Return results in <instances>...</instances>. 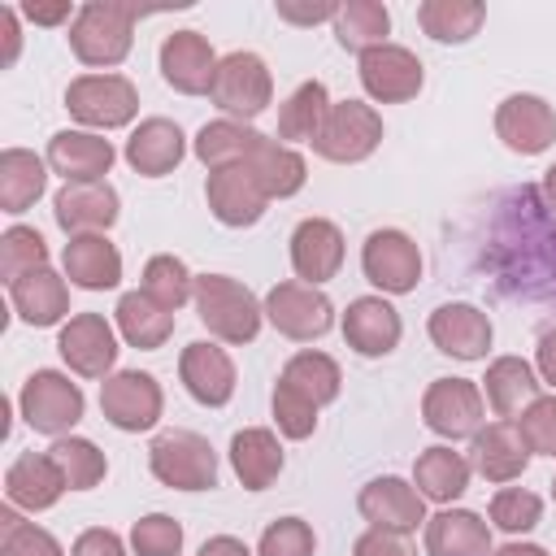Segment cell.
I'll return each mask as SVG.
<instances>
[{
	"label": "cell",
	"instance_id": "cell-56",
	"mask_svg": "<svg viewBox=\"0 0 556 556\" xmlns=\"http://www.w3.org/2000/svg\"><path fill=\"white\" fill-rule=\"evenodd\" d=\"M0 30H4V43H9V52H4V65L17 56V17H13V9H0Z\"/></svg>",
	"mask_w": 556,
	"mask_h": 556
},
{
	"label": "cell",
	"instance_id": "cell-2",
	"mask_svg": "<svg viewBox=\"0 0 556 556\" xmlns=\"http://www.w3.org/2000/svg\"><path fill=\"white\" fill-rule=\"evenodd\" d=\"M135 9H122V4H87L78 9V22L70 30V43L74 52L87 61V65H113L130 52V30H135Z\"/></svg>",
	"mask_w": 556,
	"mask_h": 556
},
{
	"label": "cell",
	"instance_id": "cell-52",
	"mask_svg": "<svg viewBox=\"0 0 556 556\" xmlns=\"http://www.w3.org/2000/svg\"><path fill=\"white\" fill-rule=\"evenodd\" d=\"M74 556H122V543H117V534H109V530H87V534L78 539Z\"/></svg>",
	"mask_w": 556,
	"mask_h": 556
},
{
	"label": "cell",
	"instance_id": "cell-30",
	"mask_svg": "<svg viewBox=\"0 0 556 556\" xmlns=\"http://www.w3.org/2000/svg\"><path fill=\"white\" fill-rule=\"evenodd\" d=\"M230 460H235L243 486H252V491L269 486V478L282 469V452H278V443L269 439V430H243V434H235Z\"/></svg>",
	"mask_w": 556,
	"mask_h": 556
},
{
	"label": "cell",
	"instance_id": "cell-21",
	"mask_svg": "<svg viewBox=\"0 0 556 556\" xmlns=\"http://www.w3.org/2000/svg\"><path fill=\"white\" fill-rule=\"evenodd\" d=\"M291 261H295L300 278H308V282L330 278V274L339 269V261H343V239H339V230H334L330 222H321V217L300 222V230H295V239H291Z\"/></svg>",
	"mask_w": 556,
	"mask_h": 556
},
{
	"label": "cell",
	"instance_id": "cell-8",
	"mask_svg": "<svg viewBox=\"0 0 556 556\" xmlns=\"http://www.w3.org/2000/svg\"><path fill=\"white\" fill-rule=\"evenodd\" d=\"M22 408H26V421L43 434H56L65 426H74L83 417V395L74 382H65L61 374H35L22 391Z\"/></svg>",
	"mask_w": 556,
	"mask_h": 556
},
{
	"label": "cell",
	"instance_id": "cell-9",
	"mask_svg": "<svg viewBox=\"0 0 556 556\" xmlns=\"http://www.w3.org/2000/svg\"><path fill=\"white\" fill-rule=\"evenodd\" d=\"M365 274H369V282H378L382 291H408V287L417 282V274H421V256H417V248H413L408 235H400V230H378V235H369V243H365Z\"/></svg>",
	"mask_w": 556,
	"mask_h": 556
},
{
	"label": "cell",
	"instance_id": "cell-54",
	"mask_svg": "<svg viewBox=\"0 0 556 556\" xmlns=\"http://www.w3.org/2000/svg\"><path fill=\"white\" fill-rule=\"evenodd\" d=\"M26 17L30 22H43V26H56L70 17V4H26Z\"/></svg>",
	"mask_w": 556,
	"mask_h": 556
},
{
	"label": "cell",
	"instance_id": "cell-26",
	"mask_svg": "<svg viewBox=\"0 0 556 556\" xmlns=\"http://www.w3.org/2000/svg\"><path fill=\"white\" fill-rule=\"evenodd\" d=\"M526 456H530L526 452V439H521V430L513 421H500V426H491V430H482L473 439V465L486 478H495V482L521 473L526 469Z\"/></svg>",
	"mask_w": 556,
	"mask_h": 556
},
{
	"label": "cell",
	"instance_id": "cell-48",
	"mask_svg": "<svg viewBox=\"0 0 556 556\" xmlns=\"http://www.w3.org/2000/svg\"><path fill=\"white\" fill-rule=\"evenodd\" d=\"M4 556H61V547L52 534L22 526L13 513H4Z\"/></svg>",
	"mask_w": 556,
	"mask_h": 556
},
{
	"label": "cell",
	"instance_id": "cell-17",
	"mask_svg": "<svg viewBox=\"0 0 556 556\" xmlns=\"http://www.w3.org/2000/svg\"><path fill=\"white\" fill-rule=\"evenodd\" d=\"M361 513L391 534H408L421 521V495L413 486H404L400 478H378L361 491Z\"/></svg>",
	"mask_w": 556,
	"mask_h": 556
},
{
	"label": "cell",
	"instance_id": "cell-44",
	"mask_svg": "<svg viewBox=\"0 0 556 556\" xmlns=\"http://www.w3.org/2000/svg\"><path fill=\"white\" fill-rule=\"evenodd\" d=\"M43 256H48V248H43V239H39L35 230L13 226V230L4 235V274H9V282L26 278V274H35V269H43Z\"/></svg>",
	"mask_w": 556,
	"mask_h": 556
},
{
	"label": "cell",
	"instance_id": "cell-36",
	"mask_svg": "<svg viewBox=\"0 0 556 556\" xmlns=\"http://www.w3.org/2000/svg\"><path fill=\"white\" fill-rule=\"evenodd\" d=\"M261 139H265V135L243 130V126H235V122H213V126H204V130H200L195 152H200V161H208V165H222V169H226L230 161L252 156V152L261 148Z\"/></svg>",
	"mask_w": 556,
	"mask_h": 556
},
{
	"label": "cell",
	"instance_id": "cell-15",
	"mask_svg": "<svg viewBox=\"0 0 556 556\" xmlns=\"http://www.w3.org/2000/svg\"><path fill=\"white\" fill-rule=\"evenodd\" d=\"M426 421H430V430L452 434V439L456 434H473L478 421H482V400H478V391L469 382L439 378L430 387V395H426Z\"/></svg>",
	"mask_w": 556,
	"mask_h": 556
},
{
	"label": "cell",
	"instance_id": "cell-27",
	"mask_svg": "<svg viewBox=\"0 0 556 556\" xmlns=\"http://www.w3.org/2000/svg\"><path fill=\"white\" fill-rule=\"evenodd\" d=\"M65 269H70V278H74L78 287H91V291L113 287V282L122 278V261H117L113 243H104L100 235H78V239H70V248H65Z\"/></svg>",
	"mask_w": 556,
	"mask_h": 556
},
{
	"label": "cell",
	"instance_id": "cell-1",
	"mask_svg": "<svg viewBox=\"0 0 556 556\" xmlns=\"http://www.w3.org/2000/svg\"><path fill=\"white\" fill-rule=\"evenodd\" d=\"M482 269L500 295L556 308V204L543 187L521 182L495 195L482 235Z\"/></svg>",
	"mask_w": 556,
	"mask_h": 556
},
{
	"label": "cell",
	"instance_id": "cell-16",
	"mask_svg": "<svg viewBox=\"0 0 556 556\" xmlns=\"http://www.w3.org/2000/svg\"><path fill=\"white\" fill-rule=\"evenodd\" d=\"M430 339L439 343V352L460 356V361H473L491 343V321L478 308H469V304H443L430 317Z\"/></svg>",
	"mask_w": 556,
	"mask_h": 556
},
{
	"label": "cell",
	"instance_id": "cell-14",
	"mask_svg": "<svg viewBox=\"0 0 556 556\" xmlns=\"http://www.w3.org/2000/svg\"><path fill=\"white\" fill-rule=\"evenodd\" d=\"M269 317L291 339H313V334H326L330 330V304H326V295H317L308 287H295V282H282V287L269 291Z\"/></svg>",
	"mask_w": 556,
	"mask_h": 556
},
{
	"label": "cell",
	"instance_id": "cell-41",
	"mask_svg": "<svg viewBox=\"0 0 556 556\" xmlns=\"http://www.w3.org/2000/svg\"><path fill=\"white\" fill-rule=\"evenodd\" d=\"M326 113H330V109H326V87H321V83H304V87L282 104L278 130H282V139H317Z\"/></svg>",
	"mask_w": 556,
	"mask_h": 556
},
{
	"label": "cell",
	"instance_id": "cell-24",
	"mask_svg": "<svg viewBox=\"0 0 556 556\" xmlns=\"http://www.w3.org/2000/svg\"><path fill=\"white\" fill-rule=\"evenodd\" d=\"M48 161L70 178V182H100V174L113 161V148L96 135H78V130H61L48 148Z\"/></svg>",
	"mask_w": 556,
	"mask_h": 556
},
{
	"label": "cell",
	"instance_id": "cell-29",
	"mask_svg": "<svg viewBox=\"0 0 556 556\" xmlns=\"http://www.w3.org/2000/svg\"><path fill=\"white\" fill-rule=\"evenodd\" d=\"M430 556H486V526L473 513H439L426 530Z\"/></svg>",
	"mask_w": 556,
	"mask_h": 556
},
{
	"label": "cell",
	"instance_id": "cell-7",
	"mask_svg": "<svg viewBox=\"0 0 556 556\" xmlns=\"http://www.w3.org/2000/svg\"><path fill=\"white\" fill-rule=\"evenodd\" d=\"M65 104L74 117H83L91 126H122L135 113V87L117 74H87V78L70 83Z\"/></svg>",
	"mask_w": 556,
	"mask_h": 556
},
{
	"label": "cell",
	"instance_id": "cell-46",
	"mask_svg": "<svg viewBox=\"0 0 556 556\" xmlns=\"http://www.w3.org/2000/svg\"><path fill=\"white\" fill-rule=\"evenodd\" d=\"M308 552H313V530L300 517L274 521L261 539V556H308Z\"/></svg>",
	"mask_w": 556,
	"mask_h": 556
},
{
	"label": "cell",
	"instance_id": "cell-22",
	"mask_svg": "<svg viewBox=\"0 0 556 556\" xmlns=\"http://www.w3.org/2000/svg\"><path fill=\"white\" fill-rule=\"evenodd\" d=\"M117 217V195L109 182H65L56 195V222L65 230H96Z\"/></svg>",
	"mask_w": 556,
	"mask_h": 556
},
{
	"label": "cell",
	"instance_id": "cell-35",
	"mask_svg": "<svg viewBox=\"0 0 556 556\" xmlns=\"http://www.w3.org/2000/svg\"><path fill=\"white\" fill-rule=\"evenodd\" d=\"M534 391H539V382H534V374H530V365L526 361H495L491 365V374H486V395H491V408L500 413V417H513L526 400H534Z\"/></svg>",
	"mask_w": 556,
	"mask_h": 556
},
{
	"label": "cell",
	"instance_id": "cell-19",
	"mask_svg": "<svg viewBox=\"0 0 556 556\" xmlns=\"http://www.w3.org/2000/svg\"><path fill=\"white\" fill-rule=\"evenodd\" d=\"M61 356H65L78 374H87V378L104 374V369L113 365V356H117V343H113V330L104 326V317H96V313L74 317V321L61 330Z\"/></svg>",
	"mask_w": 556,
	"mask_h": 556
},
{
	"label": "cell",
	"instance_id": "cell-40",
	"mask_svg": "<svg viewBox=\"0 0 556 556\" xmlns=\"http://www.w3.org/2000/svg\"><path fill=\"white\" fill-rule=\"evenodd\" d=\"M117 321H122V330H126L130 343L156 348V343L169 334V321H174V317H169L156 300H148L143 291H135V295H126V300L117 304Z\"/></svg>",
	"mask_w": 556,
	"mask_h": 556
},
{
	"label": "cell",
	"instance_id": "cell-49",
	"mask_svg": "<svg viewBox=\"0 0 556 556\" xmlns=\"http://www.w3.org/2000/svg\"><path fill=\"white\" fill-rule=\"evenodd\" d=\"M521 439L526 447H539V452H552L556 456V400H539L526 417H521Z\"/></svg>",
	"mask_w": 556,
	"mask_h": 556
},
{
	"label": "cell",
	"instance_id": "cell-33",
	"mask_svg": "<svg viewBox=\"0 0 556 556\" xmlns=\"http://www.w3.org/2000/svg\"><path fill=\"white\" fill-rule=\"evenodd\" d=\"M417 22L439 43H460V39H469L482 26V4H469V0H430V4L417 9Z\"/></svg>",
	"mask_w": 556,
	"mask_h": 556
},
{
	"label": "cell",
	"instance_id": "cell-53",
	"mask_svg": "<svg viewBox=\"0 0 556 556\" xmlns=\"http://www.w3.org/2000/svg\"><path fill=\"white\" fill-rule=\"evenodd\" d=\"M539 369H543V378L556 387V330H547V334L539 339Z\"/></svg>",
	"mask_w": 556,
	"mask_h": 556
},
{
	"label": "cell",
	"instance_id": "cell-10",
	"mask_svg": "<svg viewBox=\"0 0 556 556\" xmlns=\"http://www.w3.org/2000/svg\"><path fill=\"white\" fill-rule=\"evenodd\" d=\"M361 78H365V91L378 100H408L421 87V65L413 52L382 43L361 56Z\"/></svg>",
	"mask_w": 556,
	"mask_h": 556
},
{
	"label": "cell",
	"instance_id": "cell-37",
	"mask_svg": "<svg viewBox=\"0 0 556 556\" xmlns=\"http://www.w3.org/2000/svg\"><path fill=\"white\" fill-rule=\"evenodd\" d=\"M252 174L265 187V195H291L304 182V161L269 139H261V148L252 152Z\"/></svg>",
	"mask_w": 556,
	"mask_h": 556
},
{
	"label": "cell",
	"instance_id": "cell-5",
	"mask_svg": "<svg viewBox=\"0 0 556 556\" xmlns=\"http://www.w3.org/2000/svg\"><path fill=\"white\" fill-rule=\"evenodd\" d=\"M378 139H382L378 117H374L365 104L343 100V104H334V109L326 113V122H321V130H317L313 143H317V152L330 156V161H361V156L374 152Z\"/></svg>",
	"mask_w": 556,
	"mask_h": 556
},
{
	"label": "cell",
	"instance_id": "cell-50",
	"mask_svg": "<svg viewBox=\"0 0 556 556\" xmlns=\"http://www.w3.org/2000/svg\"><path fill=\"white\" fill-rule=\"evenodd\" d=\"M274 413H278V426H282L291 439H304V434L313 430V413H317V408L278 382V391H274Z\"/></svg>",
	"mask_w": 556,
	"mask_h": 556
},
{
	"label": "cell",
	"instance_id": "cell-47",
	"mask_svg": "<svg viewBox=\"0 0 556 556\" xmlns=\"http://www.w3.org/2000/svg\"><path fill=\"white\" fill-rule=\"evenodd\" d=\"M178 543H182L178 521H169V517H161V513H152V517H143V521L135 526V552H139V556H174Z\"/></svg>",
	"mask_w": 556,
	"mask_h": 556
},
{
	"label": "cell",
	"instance_id": "cell-51",
	"mask_svg": "<svg viewBox=\"0 0 556 556\" xmlns=\"http://www.w3.org/2000/svg\"><path fill=\"white\" fill-rule=\"evenodd\" d=\"M356 556H408V547L391 534V530H374L356 543Z\"/></svg>",
	"mask_w": 556,
	"mask_h": 556
},
{
	"label": "cell",
	"instance_id": "cell-6",
	"mask_svg": "<svg viewBox=\"0 0 556 556\" xmlns=\"http://www.w3.org/2000/svg\"><path fill=\"white\" fill-rule=\"evenodd\" d=\"M208 96H213L226 113H243V117L261 113V109L269 104V74H265V61L252 56V52H230V56L217 65V74H213Z\"/></svg>",
	"mask_w": 556,
	"mask_h": 556
},
{
	"label": "cell",
	"instance_id": "cell-45",
	"mask_svg": "<svg viewBox=\"0 0 556 556\" xmlns=\"http://www.w3.org/2000/svg\"><path fill=\"white\" fill-rule=\"evenodd\" d=\"M491 521H495L500 530H530V526L539 521V495H530V491H521V486L500 491L495 504H491Z\"/></svg>",
	"mask_w": 556,
	"mask_h": 556
},
{
	"label": "cell",
	"instance_id": "cell-11",
	"mask_svg": "<svg viewBox=\"0 0 556 556\" xmlns=\"http://www.w3.org/2000/svg\"><path fill=\"white\" fill-rule=\"evenodd\" d=\"M104 413L113 426L122 430H148L161 413V391L148 374H117L113 382H104V395H100Z\"/></svg>",
	"mask_w": 556,
	"mask_h": 556
},
{
	"label": "cell",
	"instance_id": "cell-25",
	"mask_svg": "<svg viewBox=\"0 0 556 556\" xmlns=\"http://www.w3.org/2000/svg\"><path fill=\"white\" fill-rule=\"evenodd\" d=\"M178 156H182V135H178V126L174 122H161V117H152V122H143L135 135H130V143H126V161L139 169V174H165L169 165H178Z\"/></svg>",
	"mask_w": 556,
	"mask_h": 556
},
{
	"label": "cell",
	"instance_id": "cell-31",
	"mask_svg": "<svg viewBox=\"0 0 556 556\" xmlns=\"http://www.w3.org/2000/svg\"><path fill=\"white\" fill-rule=\"evenodd\" d=\"M282 387L295 391L300 400H308V404L317 408V404H326V400L339 395V369H334V361L321 356V352H300V356L287 365Z\"/></svg>",
	"mask_w": 556,
	"mask_h": 556
},
{
	"label": "cell",
	"instance_id": "cell-28",
	"mask_svg": "<svg viewBox=\"0 0 556 556\" xmlns=\"http://www.w3.org/2000/svg\"><path fill=\"white\" fill-rule=\"evenodd\" d=\"M65 473L52 456H22L13 469H9V500L13 504H26V508H48L56 495H61Z\"/></svg>",
	"mask_w": 556,
	"mask_h": 556
},
{
	"label": "cell",
	"instance_id": "cell-18",
	"mask_svg": "<svg viewBox=\"0 0 556 556\" xmlns=\"http://www.w3.org/2000/svg\"><path fill=\"white\" fill-rule=\"evenodd\" d=\"M495 126H500L504 143L517 148V152H543V148L556 139V117H552V109H547L543 100H534V96H513V100H504Z\"/></svg>",
	"mask_w": 556,
	"mask_h": 556
},
{
	"label": "cell",
	"instance_id": "cell-55",
	"mask_svg": "<svg viewBox=\"0 0 556 556\" xmlns=\"http://www.w3.org/2000/svg\"><path fill=\"white\" fill-rule=\"evenodd\" d=\"M278 13H282V17H291V22H317V17H334L339 9H330V4H313V9H291V4H278Z\"/></svg>",
	"mask_w": 556,
	"mask_h": 556
},
{
	"label": "cell",
	"instance_id": "cell-32",
	"mask_svg": "<svg viewBox=\"0 0 556 556\" xmlns=\"http://www.w3.org/2000/svg\"><path fill=\"white\" fill-rule=\"evenodd\" d=\"M391 17L382 4L374 0H352L334 13V30H339V43L352 48V52H369V48H382V35H387Z\"/></svg>",
	"mask_w": 556,
	"mask_h": 556
},
{
	"label": "cell",
	"instance_id": "cell-13",
	"mask_svg": "<svg viewBox=\"0 0 556 556\" xmlns=\"http://www.w3.org/2000/svg\"><path fill=\"white\" fill-rule=\"evenodd\" d=\"M208 200H213V213L226 222V226H252L265 208V187L256 182L252 169L243 165H226L213 174L208 182Z\"/></svg>",
	"mask_w": 556,
	"mask_h": 556
},
{
	"label": "cell",
	"instance_id": "cell-58",
	"mask_svg": "<svg viewBox=\"0 0 556 556\" xmlns=\"http://www.w3.org/2000/svg\"><path fill=\"white\" fill-rule=\"evenodd\" d=\"M500 556H547V552H539V547H504Z\"/></svg>",
	"mask_w": 556,
	"mask_h": 556
},
{
	"label": "cell",
	"instance_id": "cell-23",
	"mask_svg": "<svg viewBox=\"0 0 556 556\" xmlns=\"http://www.w3.org/2000/svg\"><path fill=\"white\" fill-rule=\"evenodd\" d=\"M343 334H348V343H352L356 352L382 356V352H391L395 339H400V317H395V308L382 304V300H356V304L348 308V317H343Z\"/></svg>",
	"mask_w": 556,
	"mask_h": 556
},
{
	"label": "cell",
	"instance_id": "cell-12",
	"mask_svg": "<svg viewBox=\"0 0 556 556\" xmlns=\"http://www.w3.org/2000/svg\"><path fill=\"white\" fill-rule=\"evenodd\" d=\"M161 74H165V83H174L178 91H187V96H195V91H208L213 87V52H208V43L195 35V30H178V35H169L165 39V48H161Z\"/></svg>",
	"mask_w": 556,
	"mask_h": 556
},
{
	"label": "cell",
	"instance_id": "cell-4",
	"mask_svg": "<svg viewBox=\"0 0 556 556\" xmlns=\"http://www.w3.org/2000/svg\"><path fill=\"white\" fill-rule=\"evenodd\" d=\"M152 469L161 482L169 486H182V491H200V486H213L217 478V465H213V452L204 439L187 434V430H169L152 443Z\"/></svg>",
	"mask_w": 556,
	"mask_h": 556
},
{
	"label": "cell",
	"instance_id": "cell-39",
	"mask_svg": "<svg viewBox=\"0 0 556 556\" xmlns=\"http://www.w3.org/2000/svg\"><path fill=\"white\" fill-rule=\"evenodd\" d=\"M43 191V165L30 152H4L0 161V200L9 213H22Z\"/></svg>",
	"mask_w": 556,
	"mask_h": 556
},
{
	"label": "cell",
	"instance_id": "cell-20",
	"mask_svg": "<svg viewBox=\"0 0 556 556\" xmlns=\"http://www.w3.org/2000/svg\"><path fill=\"white\" fill-rule=\"evenodd\" d=\"M182 382L200 404H226L235 391V369L222 348L213 343H191L182 352Z\"/></svg>",
	"mask_w": 556,
	"mask_h": 556
},
{
	"label": "cell",
	"instance_id": "cell-34",
	"mask_svg": "<svg viewBox=\"0 0 556 556\" xmlns=\"http://www.w3.org/2000/svg\"><path fill=\"white\" fill-rule=\"evenodd\" d=\"M13 304L30 326H48L65 313V291L48 269H35V274L13 282Z\"/></svg>",
	"mask_w": 556,
	"mask_h": 556
},
{
	"label": "cell",
	"instance_id": "cell-57",
	"mask_svg": "<svg viewBox=\"0 0 556 556\" xmlns=\"http://www.w3.org/2000/svg\"><path fill=\"white\" fill-rule=\"evenodd\" d=\"M200 556H248V552H243V543H235V539H213V543H204Z\"/></svg>",
	"mask_w": 556,
	"mask_h": 556
},
{
	"label": "cell",
	"instance_id": "cell-38",
	"mask_svg": "<svg viewBox=\"0 0 556 556\" xmlns=\"http://www.w3.org/2000/svg\"><path fill=\"white\" fill-rule=\"evenodd\" d=\"M469 482V465L447 452V447H430L421 460H417V486L430 495V500H456Z\"/></svg>",
	"mask_w": 556,
	"mask_h": 556
},
{
	"label": "cell",
	"instance_id": "cell-59",
	"mask_svg": "<svg viewBox=\"0 0 556 556\" xmlns=\"http://www.w3.org/2000/svg\"><path fill=\"white\" fill-rule=\"evenodd\" d=\"M547 200H552V204H556V165H552V169H547Z\"/></svg>",
	"mask_w": 556,
	"mask_h": 556
},
{
	"label": "cell",
	"instance_id": "cell-43",
	"mask_svg": "<svg viewBox=\"0 0 556 556\" xmlns=\"http://www.w3.org/2000/svg\"><path fill=\"white\" fill-rule=\"evenodd\" d=\"M143 295L156 300L165 313H174V308L187 300V269H182V261L156 256V261L148 265V274H143Z\"/></svg>",
	"mask_w": 556,
	"mask_h": 556
},
{
	"label": "cell",
	"instance_id": "cell-42",
	"mask_svg": "<svg viewBox=\"0 0 556 556\" xmlns=\"http://www.w3.org/2000/svg\"><path fill=\"white\" fill-rule=\"evenodd\" d=\"M56 465H61V473H65V482L70 486H96L100 478H104V456L87 443V439H61V443H52V452H48Z\"/></svg>",
	"mask_w": 556,
	"mask_h": 556
},
{
	"label": "cell",
	"instance_id": "cell-3",
	"mask_svg": "<svg viewBox=\"0 0 556 556\" xmlns=\"http://www.w3.org/2000/svg\"><path fill=\"white\" fill-rule=\"evenodd\" d=\"M195 300H200V317H204L222 339H230V343L252 339L256 326H261L256 300H252L239 282H230V278H222V274L200 278V282H195Z\"/></svg>",
	"mask_w": 556,
	"mask_h": 556
}]
</instances>
